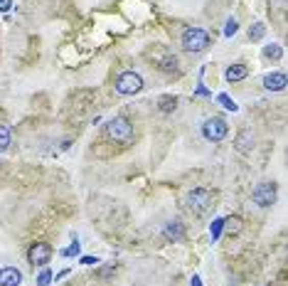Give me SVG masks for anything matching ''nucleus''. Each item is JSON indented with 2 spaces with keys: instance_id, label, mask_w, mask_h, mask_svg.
<instances>
[{
  "instance_id": "nucleus-5",
  "label": "nucleus",
  "mask_w": 288,
  "mask_h": 286,
  "mask_svg": "<svg viewBox=\"0 0 288 286\" xmlns=\"http://www.w3.org/2000/svg\"><path fill=\"white\" fill-rule=\"evenodd\" d=\"M140 89H143V79H140V74H136V72H124L116 79V91L124 94V97H133Z\"/></svg>"
},
{
  "instance_id": "nucleus-13",
  "label": "nucleus",
  "mask_w": 288,
  "mask_h": 286,
  "mask_svg": "<svg viewBox=\"0 0 288 286\" xmlns=\"http://www.w3.org/2000/svg\"><path fill=\"white\" fill-rule=\"evenodd\" d=\"M224 227L229 234H239V229H242V220L239 217H224Z\"/></svg>"
},
{
  "instance_id": "nucleus-7",
  "label": "nucleus",
  "mask_w": 288,
  "mask_h": 286,
  "mask_svg": "<svg viewBox=\"0 0 288 286\" xmlns=\"http://www.w3.org/2000/svg\"><path fill=\"white\" fill-rule=\"evenodd\" d=\"M254 202H256L259 207H271L276 202V185L274 183H269V180L259 183L256 190H254Z\"/></svg>"
},
{
  "instance_id": "nucleus-16",
  "label": "nucleus",
  "mask_w": 288,
  "mask_h": 286,
  "mask_svg": "<svg viewBox=\"0 0 288 286\" xmlns=\"http://www.w3.org/2000/svg\"><path fill=\"white\" fill-rule=\"evenodd\" d=\"M178 106V99L175 97H163L160 99V111H173Z\"/></svg>"
},
{
  "instance_id": "nucleus-14",
  "label": "nucleus",
  "mask_w": 288,
  "mask_h": 286,
  "mask_svg": "<svg viewBox=\"0 0 288 286\" xmlns=\"http://www.w3.org/2000/svg\"><path fill=\"white\" fill-rule=\"evenodd\" d=\"M263 57L266 59H281L283 57V50H281L278 44H269V47H263Z\"/></svg>"
},
{
  "instance_id": "nucleus-12",
  "label": "nucleus",
  "mask_w": 288,
  "mask_h": 286,
  "mask_svg": "<svg viewBox=\"0 0 288 286\" xmlns=\"http://www.w3.org/2000/svg\"><path fill=\"white\" fill-rule=\"evenodd\" d=\"M10 143H13V138H10V129L0 124V153H3V151H8V148H10Z\"/></svg>"
},
{
  "instance_id": "nucleus-25",
  "label": "nucleus",
  "mask_w": 288,
  "mask_h": 286,
  "mask_svg": "<svg viewBox=\"0 0 288 286\" xmlns=\"http://www.w3.org/2000/svg\"><path fill=\"white\" fill-rule=\"evenodd\" d=\"M192 286H202V281H200V276H197V274L192 276Z\"/></svg>"
},
{
  "instance_id": "nucleus-6",
  "label": "nucleus",
  "mask_w": 288,
  "mask_h": 286,
  "mask_svg": "<svg viewBox=\"0 0 288 286\" xmlns=\"http://www.w3.org/2000/svg\"><path fill=\"white\" fill-rule=\"evenodd\" d=\"M52 259V247L47 242H35L28 252V261L32 267H47V261Z\"/></svg>"
},
{
  "instance_id": "nucleus-21",
  "label": "nucleus",
  "mask_w": 288,
  "mask_h": 286,
  "mask_svg": "<svg viewBox=\"0 0 288 286\" xmlns=\"http://www.w3.org/2000/svg\"><path fill=\"white\" fill-rule=\"evenodd\" d=\"M64 257H79V242H74V244H69L67 249L62 252Z\"/></svg>"
},
{
  "instance_id": "nucleus-8",
  "label": "nucleus",
  "mask_w": 288,
  "mask_h": 286,
  "mask_svg": "<svg viewBox=\"0 0 288 286\" xmlns=\"http://www.w3.org/2000/svg\"><path fill=\"white\" fill-rule=\"evenodd\" d=\"M22 284V272L15 267H3L0 269V286H20Z\"/></svg>"
},
{
  "instance_id": "nucleus-24",
  "label": "nucleus",
  "mask_w": 288,
  "mask_h": 286,
  "mask_svg": "<svg viewBox=\"0 0 288 286\" xmlns=\"http://www.w3.org/2000/svg\"><path fill=\"white\" fill-rule=\"evenodd\" d=\"M10 5H13V0H0V10H3V13H8Z\"/></svg>"
},
{
  "instance_id": "nucleus-20",
  "label": "nucleus",
  "mask_w": 288,
  "mask_h": 286,
  "mask_svg": "<svg viewBox=\"0 0 288 286\" xmlns=\"http://www.w3.org/2000/svg\"><path fill=\"white\" fill-rule=\"evenodd\" d=\"M50 281H52V272L50 269H42V274L37 276V286H47Z\"/></svg>"
},
{
  "instance_id": "nucleus-3",
  "label": "nucleus",
  "mask_w": 288,
  "mask_h": 286,
  "mask_svg": "<svg viewBox=\"0 0 288 286\" xmlns=\"http://www.w3.org/2000/svg\"><path fill=\"white\" fill-rule=\"evenodd\" d=\"M209 44H212V37L207 35L205 30L190 28L182 32V47H185L187 52H205Z\"/></svg>"
},
{
  "instance_id": "nucleus-19",
  "label": "nucleus",
  "mask_w": 288,
  "mask_h": 286,
  "mask_svg": "<svg viewBox=\"0 0 288 286\" xmlns=\"http://www.w3.org/2000/svg\"><path fill=\"white\" fill-rule=\"evenodd\" d=\"M217 99H220V104H222V106H224V109H229V111H236V109H239V106H236V104H234V101L229 99L227 94H220Z\"/></svg>"
},
{
  "instance_id": "nucleus-17",
  "label": "nucleus",
  "mask_w": 288,
  "mask_h": 286,
  "mask_svg": "<svg viewBox=\"0 0 288 286\" xmlns=\"http://www.w3.org/2000/svg\"><path fill=\"white\" fill-rule=\"evenodd\" d=\"M222 229H224V217H220V220L212 222V240H220Z\"/></svg>"
},
{
  "instance_id": "nucleus-10",
  "label": "nucleus",
  "mask_w": 288,
  "mask_h": 286,
  "mask_svg": "<svg viewBox=\"0 0 288 286\" xmlns=\"http://www.w3.org/2000/svg\"><path fill=\"white\" fill-rule=\"evenodd\" d=\"M224 77H227V82H242V79H247L249 77V67L247 64H232L229 69L224 72Z\"/></svg>"
},
{
  "instance_id": "nucleus-9",
  "label": "nucleus",
  "mask_w": 288,
  "mask_h": 286,
  "mask_svg": "<svg viewBox=\"0 0 288 286\" xmlns=\"http://www.w3.org/2000/svg\"><path fill=\"white\" fill-rule=\"evenodd\" d=\"M263 86H266L269 91H283V89H286V74H283V72L266 74V77H263Z\"/></svg>"
},
{
  "instance_id": "nucleus-15",
  "label": "nucleus",
  "mask_w": 288,
  "mask_h": 286,
  "mask_svg": "<svg viewBox=\"0 0 288 286\" xmlns=\"http://www.w3.org/2000/svg\"><path fill=\"white\" fill-rule=\"evenodd\" d=\"M266 35V25H261V22H256L254 28L249 30V40H261Z\"/></svg>"
},
{
  "instance_id": "nucleus-2",
  "label": "nucleus",
  "mask_w": 288,
  "mask_h": 286,
  "mask_svg": "<svg viewBox=\"0 0 288 286\" xmlns=\"http://www.w3.org/2000/svg\"><path fill=\"white\" fill-rule=\"evenodd\" d=\"M185 205H187V210H192L195 214H202L214 205V193H209L207 187H195L190 195H187Z\"/></svg>"
},
{
  "instance_id": "nucleus-1",
  "label": "nucleus",
  "mask_w": 288,
  "mask_h": 286,
  "mask_svg": "<svg viewBox=\"0 0 288 286\" xmlns=\"http://www.w3.org/2000/svg\"><path fill=\"white\" fill-rule=\"evenodd\" d=\"M106 133H109L111 141L121 143V146H128V143L133 141V126H131V121L124 118V116H113L109 124H106Z\"/></svg>"
},
{
  "instance_id": "nucleus-18",
  "label": "nucleus",
  "mask_w": 288,
  "mask_h": 286,
  "mask_svg": "<svg viewBox=\"0 0 288 286\" xmlns=\"http://www.w3.org/2000/svg\"><path fill=\"white\" fill-rule=\"evenodd\" d=\"M247 138H249V131H242V136L236 138V148H239L242 153H247V151H249V143H247Z\"/></svg>"
},
{
  "instance_id": "nucleus-22",
  "label": "nucleus",
  "mask_w": 288,
  "mask_h": 286,
  "mask_svg": "<svg viewBox=\"0 0 288 286\" xmlns=\"http://www.w3.org/2000/svg\"><path fill=\"white\" fill-rule=\"evenodd\" d=\"M236 30H239V25H236V20H229V22H227V28H224V37H232L234 32H236Z\"/></svg>"
},
{
  "instance_id": "nucleus-23",
  "label": "nucleus",
  "mask_w": 288,
  "mask_h": 286,
  "mask_svg": "<svg viewBox=\"0 0 288 286\" xmlns=\"http://www.w3.org/2000/svg\"><path fill=\"white\" fill-rule=\"evenodd\" d=\"M84 267H91V264H99V257H82Z\"/></svg>"
},
{
  "instance_id": "nucleus-4",
  "label": "nucleus",
  "mask_w": 288,
  "mask_h": 286,
  "mask_svg": "<svg viewBox=\"0 0 288 286\" xmlns=\"http://www.w3.org/2000/svg\"><path fill=\"white\" fill-rule=\"evenodd\" d=\"M227 133H229V126H227V121L220 118V116H212V118H207L205 124H202V136L212 143L227 138Z\"/></svg>"
},
{
  "instance_id": "nucleus-11",
  "label": "nucleus",
  "mask_w": 288,
  "mask_h": 286,
  "mask_svg": "<svg viewBox=\"0 0 288 286\" xmlns=\"http://www.w3.org/2000/svg\"><path fill=\"white\" fill-rule=\"evenodd\" d=\"M165 240H170V242H180L182 237H185V229H182V225L180 222H170L167 227H165Z\"/></svg>"
}]
</instances>
